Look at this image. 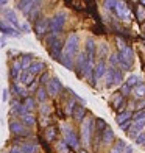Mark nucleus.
Listing matches in <instances>:
<instances>
[{
  "mask_svg": "<svg viewBox=\"0 0 145 153\" xmlns=\"http://www.w3.org/2000/svg\"><path fill=\"white\" fill-rule=\"evenodd\" d=\"M117 47H119V52H120V50H123V48L127 47V45H125V41L120 39V38H117Z\"/></svg>",
  "mask_w": 145,
  "mask_h": 153,
  "instance_id": "79ce46f5",
  "label": "nucleus"
},
{
  "mask_svg": "<svg viewBox=\"0 0 145 153\" xmlns=\"http://www.w3.org/2000/svg\"><path fill=\"white\" fill-rule=\"evenodd\" d=\"M66 20H67V14H66L64 11L56 13V14L50 19V31H52L53 34H58L61 30L64 28Z\"/></svg>",
  "mask_w": 145,
  "mask_h": 153,
  "instance_id": "7ed1b4c3",
  "label": "nucleus"
},
{
  "mask_svg": "<svg viewBox=\"0 0 145 153\" xmlns=\"http://www.w3.org/2000/svg\"><path fill=\"white\" fill-rule=\"evenodd\" d=\"M144 130H145V119H142V120H133V123H131V127L128 130V136L131 139H136L141 133H144Z\"/></svg>",
  "mask_w": 145,
  "mask_h": 153,
  "instance_id": "423d86ee",
  "label": "nucleus"
},
{
  "mask_svg": "<svg viewBox=\"0 0 145 153\" xmlns=\"http://www.w3.org/2000/svg\"><path fill=\"white\" fill-rule=\"evenodd\" d=\"M141 5H142V6H145V0H142V2H141Z\"/></svg>",
  "mask_w": 145,
  "mask_h": 153,
  "instance_id": "4d7b16f0",
  "label": "nucleus"
},
{
  "mask_svg": "<svg viewBox=\"0 0 145 153\" xmlns=\"http://www.w3.org/2000/svg\"><path fill=\"white\" fill-rule=\"evenodd\" d=\"M109 61H111V64H119V61H117V55H111Z\"/></svg>",
  "mask_w": 145,
  "mask_h": 153,
  "instance_id": "49530a36",
  "label": "nucleus"
},
{
  "mask_svg": "<svg viewBox=\"0 0 145 153\" xmlns=\"http://www.w3.org/2000/svg\"><path fill=\"white\" fill-rule=\"evenodd\" d=\"M115 5H117V2H114V0H108V2H105V8L106 10H114Z\"/></svg>",
  "mask_w": 145,
  "mask_h": 153,
  "instance_id": "a19ab883",
  "label": "nucleus"
},
{
  "mask_svg": "<svg viewBox=\"0 0 145 153\" xmlns=\"http://www.w3.org/2000/svg\"><path fill=\"white\" fill-rule=\"evenodd\" d=\"M142 119H145V109L139 111V113H136L133 116V120H142Z\"/></svg>",
  "mask_w": 145,
  "mask_h": 153,
  "instance_id": "58836bf2",
  "label": "nucleus"
},
{
  "mask_svg": "<svg viewBox=\"0 0 145 153\" xmlns=\"http://www.w3.org/2000/svg\"><path fill=\"white\" fill-rule=\"evenodd\" d=\"M50 30V19L48 17H39L34 22V31L38 36H44V34Z\"/></svg>",
  "mask_w": 145,
  "mask_h": 153,
  "instance_id": "39448f33",
  "label": "nucleus"
},
{
  "mask_svg": "<svg viewBox=\"0 0 145 153\" xmlns=\"http://www.w3.org/2000/svg\"><path fill=\"white\" fill-rule=\"evenodd\" d=\"M128 92H129V88H128L127 85H123V86H122V92H120V94H122V95H127Z\"/></svg>",
  "mask_w": 145,
  "mask_h": 153,
  "instance_id": "c03bdc74",
  "label": "nucleus"
},
{
  "mask_svg": "<svg viewBox=\"0 0 145 153\" xmlns=\"http://www.w3.org/2000/svg\"><path fill=\"white\" fill-rule=\"evenodd\" d=\"M20 122H22L25 127H27V125H28V127H33V125L36 123V119H34V116L31 113H27L24 116H20Z\"/></svg>",
  "mask_w": 145,
  "mask_h": 153,
  "instance_id": "b1692460",
  "label": "nucleus"
},
{
  "mask_svg": "<svg viewBox=\"0 0 145 153\" xmlns=\"http://www.w3.org/2000/svg\"><path fill=\"white\" fill-rule=\"evenodd\" d=\"M114 81V67H108L105 74V88H112Z\"/></svg>",
  "mask_w": 145,
  "mask_h": 153,
  "instance_id": "412c9836",
  "label": "nucleus"
},
{
  "mask_svg": "<svg viewBox=\"0 0 145 153\" xmlns=\"http://www.w3.org/2000/svg\"><path fill=\"white\" fill-rule=\"evenodd\" d=\"M106 62L103 61V59H100L97 64L94 66V80L97 81V80H100L101 76H105V74H106Z\"/></svg>",
  "mask_w": 145,
  "mask_h": 153,
  "instance_id": "ddd939ff",
  "label": "nucleus"
},
{
  "mask_svg": "<svg viewBox=\"0 0 145 153\" xmlns=\"http://www.w3.org/2000/svg\"><path fill=\"white\" fill-rule=\"evenodd\" d=\"M36 100H39V102H45L47 100V91H45V88H42L41 86L38 91H36Z\"/></svg>",
  "mask_w": 145,
  "mask_h": 153,
  "instance_id": "2f4dec72",
  "label": "nucleus"
},
{
  "mask_svg": "<svg viewBox=\"0 0 145 153\" xmlns=\"http://www.w3.org/2000/svg\"><path fill=\"white\" fill-rule=\"evenodd\" d=\"M6 3H8V2H6V0H0V8H3V6H5Z\"/></svg>",
  "mask_w": 145,
  "mask_h": 153,
  "instance_id": "5fc2aeb1",
  "label": "nucleus"
},
{
  "mask_svg": "<svg viewBox=\"0 0 145 153\" xmlns=\"http://www.w3.org/2000/svg\"><path fill=\"white\" fill-rule=\"evenodd\" d=\"M61 88H63V85H61L59 78H56V76H53V78L50 81H47V94L50 95H58V92L61 91Z\"/></svg>",
  "mask_w": 145,
  "mask_h": 153,
  "instance_id": "9d476101",
  "label": "nucleus"
},
{
  "mask_svg": "<svg viewBox=\"0 0 145 153\" xmlns=\"http://www.w3.org/2000/svg\"><path fill=\"white\" fill-rule=\"evenodd\" d=\"M134 108H137V109H144V108H145V100H141V102L137 103V105H136Z\"/></svg>",
  "mask_w": 145,
  "mask_h": 153,
  "instance_id": "a18cd8bd",
  "label": "nucleus"
},
{
  "mask_svg": "<svg viewBox=\"0 0 145 153\" xmlns=\"http://www.w3.org/2000/svg\"><path fill=\"white\" fill-rule=\"evenodd\" d=\"M47 80H48V75H47V74H44L42 76H41V83H45Z\"/></svg>",
  "mask_w": 145,
  "mask_h": 153,
  "instance_id": "09e8293b",
  "label": "nucleus"
},
{
  "mask_svg": "<svg viewBox=\"0 0 145 153\" xmlns=\"http://www.w3.org/2000/svg\"><path fill=\"white\" fill-rule=\"evenodd\" d=\"M56 149H58L59 152H63V153H67V144H66L64 141H61V142H58Z\"/></svg>",
  "mask_w": 145,
  "mask_h": 153,
  "instance_id": "ea45409f",
  "label": "nucleus"
},
{
  "mask_svg": "<svg viewBox=\"0 0 145 153\" xmlns=\"http://www.w3.org/2000/svg\"><path fill=\"white\" fill-rule=\"evenodd\" d=\"M19 150H20V153H38L39 147H38V144H34V142H24L19 147Z\"/></svg>",
  "mask_w": 145,
  "mask_h": 153,
  "instance_id": "6ab92c4d",
  "label": "nucleus"
},
{
  "mask_svg": "<svg viewBox=\"0 0 145 153\" xmlns=\"http://www.w3.org/2000/svg\"><path fill=\"white\" fill-rule=\"evenodd\" d=\"M123 153H134V150L131 149V147H127V149H125V152H123Z\"/></svg>",
  "mask_w": 145,
  "mask_h": 153,
  "instance_id": "603ef678",
  "label": "nucleus"
},
{
  "mask_svg": "<svg viewBox=\"0 0 145 153\" xmlns=\"http://www.w3.org/2000/svg\"><path fill=\"white\" fill-rule=\"evenodd\" d=\"M78 153H87L86 150H78Z\"/></svg>",
  "mask_w": 145,
  "mask_h": 153,
  "instance_id": "6e6d98bb",
  "label": "nucleus"
},
{
  "mask_svg": "<svg viewBox=\"0 0 145 153\" xmlns=\"http://www.w3.org/2000/svg\"><path fill=\"white\" fill-rule=\"evenodd\" d=\"M115 11H117V16H119L120 19H123V20H128L129 19V8L127 6V3L125 2H117V5H115Z\"/></svg>",
  "mask_w": 145,
  "mask_h": 153,
  "instance_id": "f8f14e48",
  "label": "nucleus"
},
{
  "mask_svg": "<svg viewBox=\"0 0 145 153\" xmlns=\"http://www.w3.org/2000/svg\"><path fill=\"white\" fill-rule=\"evenodd\" d=\"M55 134H56V130H55L53 127L47 128V131H45V137H47V141H53Z\"/></svg>",
  "mask_w": 145,
  "mask_h": 153,
  "instance_id": "f704fd0d",
  "label": "nucleus"
},
{
  "mask_svg": "<svg viewBox=\"0 0 145 153\" xmlns=\"http://www.w3.org/2000/svg\"><path fill=\"white\" fill-rule=\"evenodd\" d=\"M80 48V38L77 33H70L66 39V42L63 45V55H61V62L67 69H73V59L78 55Z\"/></svg>",
  "mask_w": 145,
  "mask_h": 153,
  "instance_id": "f257e3e1",
  "label": "nucleus"
},
{
  "mask_svg": "<svg viewBox=\"0 0 145 153\" xmlns=\"http://www.w3.org/2000/svg\"><path fill=\"white\" fill-rule=\"evenodd\" d=\"M131 117H133V114L129 113V111H123V113H120L119 116H117V119H115V122L119 123V125H123V123H127Z\"/></svg>",
  "mask_w": 145,
  "mask_h": 153,
  "instance_id": "bb28decb",
  "label": "nucleus"
},
{
  "mask_svg": "<svg viewBox=\"0 0 145 153\" xmlns=\"http://www.w3.org/2000/svg\"><path fill=\"white\" fill-rule=\"evenodd\" d=\"M16 5H17V10H20L24 14L28 16L30 13H31V10L34 8L36 2H31V0H20V2H17Z\"/></svg>",
  "mask_w": 145,
  "mask_h": 153,
  "instance_id": "4468645a",
  "label": "nucleus"
},
{
  "mask_svg": "<svg viewBox=\"0 0 145 153\" xmlns=\"http://www.w3.org/2000/svg\"><path fill=\"white\" fill-rule=\"evenodd\" d=\"M122 81H123V75H122V72L119 71V69H115V67H114V81H112V86H119Z\"/></svg>",
  "mask_w": 145,
  "mask_h": 153,
  "instance_id": "7c9ffc66",
  "label": "nucleus"
},
{
  "mask_svg": "<svg viewBox=\"0 0 145 153\" xmlns=\"http://www.w3.org/2000/svg\"><path fill=\"white\" fill-rule=\"evenodd\" d=\"M63 134H64V142L69 145V147H72V149H78V145H80V142H78V137H77V134H75V131L70 128V127H63Z\"/></svg>",
  "mask_w": 145,
  "mask_h": 153,
  "instance_id": "20e7f679",
  "label": "nucleus"
},
{
  "mask_svg": "<svg viewBox=\"0 0 145 153\" xmlns=\"http://www.w3.org/2000/svg\"><path fill=\"white\" fill-rule=\"evenodd\" d=\"M3 16H5V19H6V22H8L13 28H16L17 31L20 30V22H19V17H17V14H16L14 10H10V8L3 10Z\"/></svg>",
  "mask_w": 145,
  "mask_h": 153,
  "instance_id": "0eeeda50",
  "label": "nucleus"
},
{
  "mask_svg": "<svg viewBox=\"0 0 145 153\" xmlns=\"http://www.w3.org/2000/svg\"><path fill=\"white\" fill-rule=\"evenodd\" d=\"M84 114H86V108L84 106H75L73 109V117L77 122H83V119H84Z\"/></svg>",
  "mask_w": 145,
  "mask_h": 153,
  "instance_id": "5701e85b",
  "label": "nucleus"
},
{
  "mask_svg": "<svg viewBox=\"0 0 145 153\" xmlns=\"http://www.w3.org/2000/svg\"><path fill=\"white\" fill-rule=\"evenodd\" d=\"M144 33H145V24H144Z\"/></svg>",
  "mask_w": 145,
  "mask_h": 153,
  "instance_id": "13d9d810",
  "label": "nucleus"
},
{
  "mask_svg": "<svg viewBox=\"0 0 145 153\" xmlns=\"http://www.w3.org/2000/svg\"><path fill=\"white\" fill-rule=\"evenodd\" d=\"M63 41H59L55 38L53 39V42L50 44V55H52V58L53 59H61V55H63Z\"/></svg>",
  "mask_w": 145,
  "mask_h": 153,
  "instance_id": "6e6552de",
  "label": "nucleus"
},
{
  "mask_svg": "<svg viewBox=\"0 0 145 153\" xmlns=\"http://www.w3.org/2000/svg\"><path fill=\"white\" fill-rule=\"evenodd\" d=\"M31 62H33V55H24L22 59H20V66H22V69H27Z\"/></svg>",
  "mask_w": 145,
  "mask_h": 153,
  "instance_id": "473e14b6",
  "label": "nucleus"
},
{
  "mask_svg": "<svg viewBox=\"0 0 145 153\" xmlns=\"http://www.w3.org/2000/svg\"><path fill=\"white\" fill-rule=\"evenodd\" d=\"M120 105H123V95L122 94H115L114 99H112V106L114 108H119Z\"/></svg>",
  "mask_w": 145,
  "mask_h": 153,
  "instance_id": "72a5a7b5",
  "label": "nucleus"
},
{
  "mask_svg": "<svg viewBox=\"0 0 145 153\" xmlns=\"http://www.w3.org/2000/svg\"><path fill=\"white\" fill-rule=\"evenodd\" d=\"M10 131L13 134H17V136H24V134H28L27 131V127L20 122V120H11L10 122Z\"/></svg>",
  "mask_w": 145,
  "mask_h": 153,
  "instance_id": "1a4fd4ad",
  "label": "nucleus"
},
{
  "mask_svg": "<svg viewBox=\"0 0 145 153\" xmlns=\"http://www.w3.org/2000/svg\"><path fill=\"white\" fill-rule=\"evenodd\" d=\"M33 78H34V76L27 71V69H22V72H20V75H19V80H20V83H22L24 86H30L31 83L34 81Z\"/></svg>",
  "mask_w": 145,
  "mask_h": 153,
  "instance_id": "a211bd4d",
  "label": "nucleus"
},
{
  "mask_svg": "<svg viewBox=\"0 0 145 153\" xmlns=\"http://www.w3.org/2000/svg\"><path fill=\"white\" fill-rule=\"evenodd\" d=\"M134 141H136L137 144H139V145H142V147H145V133H141L139 136H137V137L134 139Z\"/></svg>",
  "mask_w": 145,
  "mask_h": 153,
  "instance_id": "4c0bfd02",
  "label": "nucleus"
},
{
  "mask_svg": "<svg viewBox=\"0 0 145 153\" xmlns=\"http://www.w3.org/2000/svg\"><path fill=\"white\" fill-rule=\"evenodd\" d=\"M92 127H94V117H86L81 122V141L83 145L87 147L89 142H91V134H92Z\"/></svg>",
  "mask_w": 145,
  "mask_h": 153,
  "instance_id": "f03ea898",
  "label": "nucleus"
},
{
  "mask_svg": "<svg viewBox=\"0 0 145 153\" xmlns=\"http://www.w3.org/2000/svg\"><path fill=\"white\" fill-rule=\"evenodd\" d=\"M114 139V131L109 128V127H106L105 130H103V137H101V144H109Z\"/></svg>",
  "mask_w": 145,
  "mask_h": 153,
  "instance_id": "393cba45",
  "label": "nucleus"
},
{
  "mask_svg": "<svg viewBox=\"0 0 145 153\" xmlns=\"http://www.w3.org/2000/svg\"><path fill=\"white\" fill-rule=\"evenodd\" d=\"M0 31H2L3 34H6V36H11V38H19L20 36V31L13 28L6 20H2V19H0Z\"/></svg>",
  "mask_w": 145,
  "mask_h": 153,
  "instance_id": "9b49d317",
  "label": "nucleus"
},
{
  "mask_svg": "<svg viewBox=\"0 0 145 153\" xmlns=\"http://www.w3.org/2000/svg\"><path fill=\"white\" fill-rule=\"evenodd\" d=\"M75 58H77L75 67H77V71H78V75L81 76V72H83V69H84L86 62H87V56H86V53H84V52H80V53H78V56H75Z\"/></svg>",
  "mask_w": 145,
  "mask_h": 153,
  "instance_id": "dca6fc26",
  "label": "nucleus"
},
{
  "mask_svg": "<svg viewBox=\"0 0 145 153\" xmlns=\"http://www.w3.org/2000/svg\"><path fill=\"white\" fill-rule=\"evenodd\" d=\"M22 105L25 106L27 113H31V111L34 109V105H36V102H34V99H31V97H27V99H25V103H22Z\"/></svg>",
  "mask_w": 145,
  "mask_h": 153,
  "instance_id": "c756f323",
  "label": "nucleus"
},
{
  "mask_svg": "<svg viewBox=\"0 0 145 153\" xmlns=\"http://www.w3.org/2000/svg\"><path fill=\"white\" fill-rule=\"evenodd\" d=\"M144 133H145V130H144Z\"/></svg>",
  "mask_w": 145,
  "mask_h": 153,
  "instance_id": "bf43d9fd",
  "label": "nucleus"
},
{
  "mask_svg": "<svg viewBox=\"0 0 145 153\" xmlns=\"http://www.w3.org/2000/svg\"><path fill=\"white\" fill-rule=\"evenodd\" d=\"M44 69H45V64H44L42 61H33L31 64L27 67V71H28V72L34 76V75H38L39 72H42Z\"/></svg>",
  "mask_w": 145,
  "mask_h": 153,
  "instance_id": "2eb2a0df",
  "label": "nucleus"
},
{
  "mask_svg": "<svg viewBox=\"0 0 145 153\" xmlns=\"http://www.w3.org/2000/svg\"><path fill=\"white\" fill-rule=\"evenodd\" d=\"M11 111H13V113H16L17 116H24V114H27V109H25V106L22 105V103H19V102H13Z\"/></svg>",
  "mask_w": 145,
  "mask_h": 153,
  "instance_id": "a878e982",
  "label": "nucleus"
},
{
  "mask_svg": "<svg viewBox=\"0 0 145 153\" xmlns=\"http://www.w3.org/2000/svg\"><path fill=\"white\" fill-rule=\"evenodd\" d=\"M133 94H134V97H137V99H144L145 97V85L144 83H141L139 86H136L133 89Z\"/></svg>",
  "mask_w": 145,
  "mask_h": 153,
  "instance_id": "c85d7f7f",
  "label": "nucleus"
},
{
  "mask_svg": "<svg viewBox=\"0 0 145 153\" xmlns=\"http://www.w3.org/2000/svg\"><path fill=\"white\" fill-rule=\"evenodd\" d=\"M10 153H20V150H19V147H13L10 150Z\"/></svg>",
  "mask_w": 145,
  "mask_h": 153,
  "instance_id": "8fccbe9b",
  "label": "nucleus"
},
{
  "mask_svg": "<svg viewBox=\"0 0 145 153\" xmlns=\"http://www.w3.org/2000/svg\"><path fill=\"white\" fill-rule=\"evenodd\" d=\"M128 127H129V123L127 122V123H123V125H120V128L122 130H128Z\"/></svg>",
  "mask_w": 145,
  "mask_h": 153,
  "instance_id": "3c124183",
  "label": "nucleus"
},
{
  "mask_svg": "<svg viewBox=\"0 0 145 153\" xmlns=\"http://www.w3.org/2000/svg\"><path fill=\"white\" fill-rule=\"evenodd\" d=\"M41 113H42V114H48V113H50V106L45 105V103H42V105H41Z\"/></svg>",
  "mask_w": 145,
  "mask_h": 153,
  "instance_id": "37998d69",
  "label": "nucleus"
},
{
  "mask_svg": "<svg viewBox=\"0 0 145 153\" xmlns=\"http://www.w3.org/2000/svg\"><path fill=\"white\" fill-rule=\"evenodd\" d=\"M106 52H109V48H108V44H105V42H101L100 45H98V55L103 58L106 55Z\"/></svg>",
  "mask_w": 145,
  "mask_h": 153,
  "instance_id": "c9c22d12",
  "label": "nucleus"
},
{
  "mask_svg": "<svg viewBox=\"0 0 145 153\" xmlns=\"http://www.w3.org/2000/svg\"><path fill=\"white\" fill-rule=\"evenodd\" d=\"M0 45H2V47H5V45H6V39H5V38L0 39Z\"/></svg>",
  "mask_w": 145,
  "mask_h": 153,
  "instance_id": "864d4df0",
  "label": "nucleus"
},
{
  "mask_svg": "<svg viewBox=\"0 0 145 153\" xmlns=\"http://www.w3.org/2000/svg\"><path fill=\"white\" fill-rule=\"evenodd\" d=\"M20 72H22L20 61H14V62L11 64V76H13V80H17L19 75H20Z\"/></svg>",
  "mask_w": 145,
  "mask_h": 153,
  "instance_id": "4be33fe9",
  "label": "nucleus"
},
{
  "mask_svg": "<svg viewBox=\"0 0 145 153\" xmlns=\"http://www.w3.org/2000/svg\"><path fill=\"white\" fill-rule=\"evenodd\" d=\"M2 100L6 102L8 100V89H3V94H2Z\"/></svg>",
  "mask_w": 145,
  "mask_h": 153,
  "instance_id": "de8ad7c7",
  "label": "nucleus"
},
{
  "mask_svg": "<svg viewBox=\"0 0 145 153\" xmlns=\"http://www.w3.org/2000/svg\"><path fill=\"white\" fill-rule=\"evenodd\" d=\"M84 53H86V56H87V58L94 59L95 53H97V47H95V42H94V39H92V38H89V39L86 41V50H84Z\"/></svg>",
  "mask_w": 145,
  "mask_h": 153,
  "instance_id": "f3484780",
  "label": "nucleus"
},
{
  "mask_svg": "<svg viewBox=\"0 0 145 153\" xmlns=\"http://www.w3.org/2000/svg\"><path fill=\"white\" fill-rule=\"evenodd\" d=\"M141 81H142V78H141L139 75H129L128 78H127V83H125V85H127L129 89H133V88H136V86H139Z\"/></svg>",
  "mask_w": 145,
  "mask_h": 153,
  "instance_id": "aec40b11",
  "label": "nucleus"
},
{
  "mask_svg": "<svg viewBox=\"0 0 145 153\" xmlns=\"http://www.w3.org/2000/svg\"><path fill=\"white\" fill-rule=\"evenodd\" d=\"M125 149H127V144L125 142H123V141H117L111 147V152H109V153H123V152H125Z\"/></svg>",
  "mask_w": 145,
  "mask_h": 153,
  "instance_id": "cd10ccee",
  "label": "nucleus"
},
{
  "mask_svg": "<svg viewBox=\"0 0 145 153\" xmlns=\"http://www.w3.org/2000/svg\"><path fill=\"white\" fill-rule=\"evenodd\" d=\"M73 109H75V102L70 100V102H67V106H66V114H73Z\"/></svg>",
  "mask_w": 145,
  "mask_h": 153,
  "instance_id": "e433bc0d",
  "label": "nucleus"
}]
</instances>
